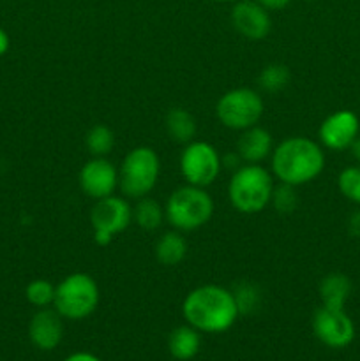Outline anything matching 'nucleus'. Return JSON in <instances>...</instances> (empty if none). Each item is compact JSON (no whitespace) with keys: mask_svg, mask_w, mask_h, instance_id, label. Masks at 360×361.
<instances>
[{"mask_svg":"<svg viewBox=\"0 0 360 361\" xmlns=\"http://www.w3.org/2000/svg\"><path fill=\"white\" fill-rule=\"evenodd\" d=\"M337 189L346 200L360 204V164L348 166L337 176Z\"/></svg>","mask_w":360,"mask_h":361,"instance_id":"393cba45","label":"nucleus"},{"mask_svg":"<svg viewBox=\"0 0 360 361\" xmlns=\"http://www.w3.org/2000/svg\"><path fill=\"white\" fill-rule=\"evenodd\" d=\"M64 317L56 310L37 309L28 324V337L30 342L41 351H52L59 348L64 337Z\"/></svg>","mask_w":360,"mask_h":361,"instance_id":"4468645a","label":"nucleus"},{"mask_svg":"<svg viewBox=\"0 0 360 361\" xmlns=\"http://www.w3.org/2000/svg\"><path fill=\"white\" fill-rule=\"evenodd\" d=\"M263 113L265 102L261 94L247 87L232 88L215 104V116L222 127L239 133L258 126Z\"/></svg>","mask_w":360,"mask_h":361,"instance_id":"0eeeda50","label":"nucleus"},{"mask_svg":"<svg viewBox=\"0 0 360 361\" xmlns=\"http://www.w3.org/2000/svg\"><path fill=\"white\" fill-rule=\"evenodd\" d=\"M256 2L261 4V6L268 11H281L284 9L292 0H256Z\"/></svg>","mask_w":360,"mask_h":361,"instance_id":"cd10ccee","label":"nucleus"},{"mask_svg":"<svg viewBox=\"0 0 360 361\" xmlns=\"http://www.w3.org/2000/svg\"><path fill=\"white\" fill-rule=\"evenodd\" d=\"M55 288L56 286L46 279H35L25 288V298L35 309H48L55 300Z\"/></svg>","mask_w":360,"mask_h":361,"instance_id":"b1692460","label":"nucleus"},{"mask_svg":"<svg viewBox=\"0 0 360 361\" xmlns=\"http://www.w3.org/2000/svg\"><path fill=\"white\" fill-rule=\"evenodd\" d=\"M64 361H101L95 355L87 351H80V353H73L71 356H67Z\"/></svg>","mask_w":360,"mask_h":361,"instance_id":"c756f323","label":"nucleus"},{"mask_svg":"<svg viewBox=\"0 0 360 361\" xmlns=\"http://www.w3.org/2000/svg\"><path fill=\"white\" fill-rule=\"evenodd\" d=\"M161 161L154 148L136 147L126 154L119 168V189L131 200L148 196L157 185Z\"/></svg>","mask_w":360,"mask_h":361,"instance_id":"423d86ee","label":"nucleus"},{"mask_svg":"<svg viewBox=\"0 0 360 361\" xmlns=\"http://www.w3.org/2000/svg\"><path fill=\"white\" fill-rule=\"evenodd\" d=\"M179 164L186 183L203 187V189L210 187L219 178L222 169L221 154L217 152V148L208 141L198 140L184 145Z\"/></svg>","mask_w":360,"mask_h":361,"instance_id":"6e6552de","label":"nucleus"},{"mask_svg":"<svg viewBox=\"0 0 360 361\" xmlns=\"http://www.w3.org/2000/svg\"><path fill=\"white\" fill-rule=\"evenodd\" d=\"M306 2H316V0H306Z\"/></svg>","mask_w":360,"mask_h":361,"instance_id":"72a5a7b5","label":"nucleus"},{"mask_svg":"<svg viewBox=\"0 0 360 361\" xmlns=\"http://www.w3.org/2000/svg\"><path fill=\"white\" fill-rule=\"evenodd\" d=\"M85 147L92 157H106L115 147V134L108 126L97 123L85 136Z\"/></svg>","mask_w":360,"mask_h":361,"instance_id":"412c9836","label":"nucleus"},{"mask_svg":"<svg viewBox=\"0 0 360 361\" xmlns=\"http://www.w3.org/2000/svg\"><path fill=\"white\" fill-rule=\"evenodd\" d=\"M101 300L99 286L92 275L76 271L56 284L53 307L67 321H81L95 312Z\"/></svg>","mask_w":360,"mask_h":361,"instance_id":"39448f33","label":"nucleus"},{"mask_svg":"<svg viewBox=\"0 0 360 361\" xmlns=\"http://www.w3.org/2000/svg\"><path fill=\"white\" fill-rule=\"evenodd\" d=\"M164 221V207H161L159 201L148 196L136 200V204L133 207V222H136L138 228L143 231H155Z\"/></svg>","mask_w":360,"mask_h":361,"instance_id":"aec40b11","label":"nucleus"},{"mask_svg":"<svg viewBox=\"0 0 360 361\" xmlns=\"http://www.w3.org/2000/svg\"><path fill=\"white\" fill-rule=\"evenodd\" d=\"M187 324L200 334H224L239 319L240 312L232 289L217 284H203L191 289L182 303Z\"/></svg>","mask_w":360,"mask_h":361,"instance_id":"f257e3e1","label":"nucleus"},{"mask_svg":"<svg viewBox=\"0 0 360 361\" xmlns=\"http://www.w3.org/2000/svg\"><path fill=\"white\" fill-rule=\"evenodd\" d=\"M212 2H219V4H235L236 0H212Z\"/></svg>","mask_w":360,"mask_h":361,"instance_id":"473e14b6","label":"nucleus"},{"mask_svg":"<svg viewBox=\"0 0 360 361\" xmlns=\"http://www.w3.org/2000/svg\"><path fill=\"white\" fill-rule=\"evenodd\" d=\"M274 187V175L263 166L242 164L232 173L228 183V200L240 214H260L270 204Z\"/></svg>","mask_w":360,"mask_h":361,"instance_id":"7ed1b4c3","label":"nucleus"},{"mask_svg":"<svg viewBox=\"0 0 360 361\" xmlns=\"http://www.w3.org/2000/svg\"><path fill=\"white\" fill-rule=\"evenodd\" d=\"M296 187L286 185V183H279L277 187H274V192H272L270 204L279 212V214H292L299 207V196L295 192Z\"/></svg>","mask_w":360,"mask_h":361,"instance_id":"a878e982","label":"nucleus"},{"mask_svg":"<svg viewBox=\"0 0 360 361\" xmlns=\"http://www.w3.org/2000/svg\"><path fill=\"white\" fill-rule=\"evenodd\" d=\"M348 229L353 236L360 238V210L352 214V217H349L348 221Z\"/></svg>","mask_w":360,"mask_h":361,"instance_id":"c85d7f7f","label":"nucleus"},{"mask_svg":"<svg viewBox=\"0 0 360 361\" xmlns=\"http://www.w3.org/2000/svg\"><path fill=\"white\" fill-rule=\"evenodd\" d=\"M313 331L318 341L330 349L348 348L355 338V324L344 309L321 305L313 316Z\"/></svg>","mask_w":360,"mask_h":361,"instance_id":"9d476101","label":"nucleus"},{"mask_svg":"<svg viewBox=\"0 0 360 361\" xmlns=\"http://www.w3.org/2000/svg\"><path fill=\"white\" fill-rule=\"evenodd\" d=\"M233 298H235L236 307H239L240 314H253L260 309L261 305V289L258 288L254 282L240 281L232 289Z\"/></svg>","mask_w":360,"mask_h":361,"instance_id":"5701e85b","label":"nucleus"},{"mask_svg":"<svg viewBox=\"0 0 360 361\" xmlns=\"http://www.w3.org/2000/svg\"><path fill=\"white\" fill-rule=\"evenodd\" d=\"M360 136V120L349 109H339L328 115L318 129L321 147L332 152L348 150Z\"/></svg>","mask_w":360,"mask_h":361,"instance_id":"9b49d317","label":"nucleus"},{"mask_svg":"<svg viewBox=\"0 0 360 361\" xmlns=\"http://www.w3.org/2000/svg\"><path fill=\"white\" fill-rule=\"evenodd\" d=\"M233 28L247 41H263L272 30V18L256 0H236L229 13Z\"/></svg>","mask_w":360,"mask_h":361,"instance_id":"ddd939ff","label":"nucleus"},{"mask_svg":"<svg viewBox=\"0 0 360 361\" xmlns=\"http://www.w3.org/2000/svg\"><path fill=\"white\" fill-rule=\"evenodd\" d=\"M133 222V207L126 197L112 196L95 201L90 212V226L94 231V243L106 247Z\"/></svg>","mask_w":360,"mask_h":361,"instance_id":"1a4fd4ad","label":"nucleus"},{"mask_svg":"<svg viewBox=\"0 0 360 361\" xmlns=\"http://www.w3.org/2000/svg\"><path fill=\"white\" fill-rule=\"evenodd\" d=\"M349 295H352V281H349L348 275L334 271V274H328L321 279V305L334 307V309H344Z\"/></svg>","mask_w":360,"mask_h":361,"instance_id":"dca6fc26","label":"nucleus"},{"mask_svg":"<svg viewBox=\"0 0 360 361\" xmlns=\"http://www.w3.org/2000/svg\"><path fill=\"white\" fill-rule=\"evenodd\" d=\"M164 129L172 141L179 145H187L196 136V118L187 109L172 108L164 116Z\"/></svg>","mask_w":360,"mask_h":361,"instance_id":"a211bd4d","label":"nucleus"},{"mask_svg":"<svg viewBox=\"0 0 360 361\" xmlns=\"http://www.w3.org/2000/svg\"><path fill=\"white\" fill-rule=\"evenodd\" d=\"M214 208V200L203 187L186 183L169 194L164 204V215L173 229L189 233L208 224Z\"/></svg>","mask_w":360,"mask_h":361,"instance_id":"20e7f679","label":"nucleus"},{"mask_svg":"<svg viewBox=\"0 0 360 361\" xmlns=\"http://www.w3.org/2000/svg\"><path fill=\"white\" fill-rule=\"evenodd\" d=\"M9 46H11L9 35H7V32L0 27V56L6 55L7 49H9Z\"/></svg>","mask_w":360,"mask_h":361,"instance_id":"7c9ffc66","label":"nucleus"},{"mask_svg":"<svg viewBox=\"0 0 360 361\" xmlns=\"http://www.w3.org/2000/svg\"><path fill=\"white\" fill-rule=\"evenodd\" d=\"M221 162H222V168L226 169H232V171H235V169H239L240 166L246 164V162L242 161V157L239 155V152H228V154L221 155Z\"/></svg>","mask_w":360,"mask_h":361,"instance_id":"bb28decb","label":"nucleus"},{"mask_svg":"<svg viewBox=\"0 0 360 361\" xmlns=\"http://www.w3.org/2000/svg\"><path fill=\"white\" fill-rule=\"evenodd\" d=\"M325 152L320 143L306 136H292L275 145L270 154V173L279 183L300 187L323 173Z\"/></svg>","mask_w":360,"mask_h":361,"instance_id":"f03ea898","label":"nucleus"},{"mask_svg":"<svg viewBox=\"0 0 360 361\" xmlns=\"http://www.w3.org/2000/svg\"><path fill=\"white\" fill-rule=\"evenodd\" d=\"M186 238L182 233L173 229V231H166L159 236L157 243H155V259L164 267H176L182 263L187 256Z\"/></svg>","mask_w":360,"mask_h":361,"instance_id":"6ab92c4d","label":"nucleus"},{"mask_svg":"<svg viewBox=\"0 0 360 361\" xmlns=\"http://www.w3.org/2000/svg\"><path fill=\"white\" fill-rule=\"evenodd\" d=\"M80 187L88 197L99 201L119 189V169L106 157H92L80 169Z\"/></svg>","mask_w":360,"mask_h":361,"instance_id":"f8f14e48","label":"nucleus"},{"mask_svg":"<svg viewBox=\"0 0 360 361\" xmlns=\"http://www.w3.org/2000/svg\"><path fill=\"white\" fill-rule=\"evenodd\" d=\"M289 76L292 74H289V69L284 63H268L261 69L260 76H258V85L267 94H275V92H281L288 85Z\"/></svg>","mask_w":360,"mask_h":361,"instance_id":"4be33fe9","label":"nucleus"},{"mask_svg":"<svg viewBox=\"0 0 360 361\" xmlns=\"http://www.w3.org/2000/svg\"><path fill=\"white\" fill-rule=\"evenodd\" d=\"M349 150H352V155L355 157V161L360 164V136L353 141V145L349 147Z\"/></svg>","mask_w":360,"mask_h":361,"instance_id":"2f4dec72","label":"nucleus"},{"mask_svg":"<svg viewBox=\"0 0 360 361\" xmlns=\"http://www.w3.org/2000/svg\"><path fill=\"white\" fill-rule=\"evenodd\" d=\"M201 337L200 331L193 328L191 324L175 328L168 337V349L169 355L175 360L187 361L193 360L200 353Z\"/></svg>","mask_w":360,"mask_h":361,"instance_id":"f3484780","label":"nucleus"},{"mask_svg":"<svg viewBox=\"0 0 360 361\" xmlns=\"http://www.w3.org/2000/svg\"><path fill=\"white\" fill-rule=\"evenodd\" d=\"M274 150V137L260 126L242 130L236 140V152L246 164H261Z\"/></svg>","mask_w":360,"mask_h":361,"instance_id":"2eb2a0df","label":"nucleus"}]
</instances>
